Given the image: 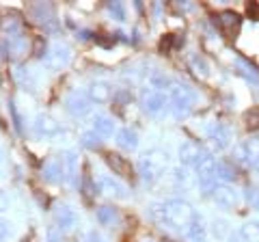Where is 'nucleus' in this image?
<instances>
[{"instance_id": "f257e3e1", "label": "nucleus", "mask_w": 259, "mask_h": 242, "mask_svg": "<svg viewBox=\"0 0 259 242\" xmlns=\"http://www.w3.org/2000/svg\"><path fill=\"white\" fill-rule=\"evenodd\" d=\"M194 219H197V214H194L192 206L182 199H171L162 206V221H164L168 227L186 231V227H188Z\"/></svg>"}, {"instance_id": "f03ea898", "label": "nucleus", "mask_w": 259, "mask_h": 242, "mask_svg": "<svg viewBox=\"0 0 259 242\" xmlns=\"http://www.w3.org/2000/svg\"><path fill=\"white\" fill-rule=\"evenodd\" d=\"M164 167H166V154L160 149L145 151L139 160V171L143 175V180H147V182L158 180L162 175V171H164Z\"/></svg>"}, {"instance_id": "7ed1b4c3", "label": "nucleus", "mask_w": 259, "mask_h": 242, "mask_svg": "<svg viewBox=\"0 0 259 242\" xmlns=\"http://www.w3.org/2000/svg\"><path fill=\"white\" fill-rule=\"evenodd\" d=\"M168 102H171L175 115H177V117H184V115H188L190 108H192L194 93H192L186 85L173 83V85H171V91H168Z\"/></svg>"}, {"instance_id": "20e7f679", "label": "nucleus", "mask_w": 259, "mask_h": 242, "mask_svg": "<svg viewBox=\"0 0 259 242\" xmlns=\"http://www.w3.org/2000/svg\"><path fill=\"white\" fill-rule=\"evenodd\" d=\"M166 95L164 91H160V89L156 87H145L143 91H141V106L145 112H149V115H160L162 110H164L166 106Z\"/></svg>"}, {"instance_id": "39448f33", "label": "nucleus", "mask_w": 259, "mask_h": 242, "mask_svg": "<svg viewBox=\"0 0 259 242\" xmlns=\"http://www.w3.org/2000/svg\"><path fill=\"white\" fill-rule=\"evenodd\" d=\"M194 171H197V177L201 182V186L207 188V190H214L216 188V163L212 156H203L194 165Z\"/></svg>"}, {"instance_id": "423d86ee", "label": "nucleus", "mask_w": 259, "mask_h": 242, "mask_svg": "<svg viewBox=\"0 0 259 242\" xmlns=\"http://www.w3.org/2000/svg\"><path fill=\"white\" fill-rule=\"evenodd\" d=\"M69 59H71V50L65 44H61V42L52 44L50 48H48L46 56H44L46 65L50 69H63L69 63Z\"/></svg>"}, {"instance_id": "0eeeda50", "label": "nucleus", "mask_w": 259, "mask_h": 242, "mask_svg": "<svg viewBox=\"0 0 259 242\" xmlns=\"http://www.w3.org/2000/svg\"><path fill=\"white\" fill-rule=\"evenodd\" d=\"M233 154H236V160H240V163H244L253 169H259V141L250 139V141L240 143L238 147L233 149Z\"/></svg>"}, {"instance_id": "6e6552de", "label": "nucleus", "mask_w": 259, "mask_h": 242, "mask_svg": "<svg viewBox=\"0 0 259 242\" xmlns=\"http://www.w3.org/2000/svg\"><path fill=\"white\" fill-rule=\"evenodd\" d=\"M30 13H32V18L37 20V24H41L46 30H52V33L54 30H59V24H56V15H54L52 5L37 3V5L30 7Z\"/></svg>"}, {"instance_id": "1a4fd4ad", "label": "nucleus", "mask_w": 259, "mask_h": 242, "mask_svg": "<svg viewBox=\"0 0 259 242\" xmlns=\"http://www.w3.org/2000/svg\"><path fill=\"white\" fill-rule=\"evenodd\" d=\"M65 106H67V110L71 112V115L82 117L91 110V98L82 91H71L67 95V100H65Z\"/></svg>"}, {"instance_id": "9d476101", "label": "nucleus", "mask_w": 259, "mask_h": 242, "mask_svg": "<svg viewBox=\"0 0 259 242\" xmlns=\"http://www.w3.org/2000/svg\"><path fill=\"white\" fill-rule=\"evenodd\" d=\"M216 24H218V28H221L227 37H233L238 33L242 20H240V15L236 11H221L216 15Z\"/></svg>"}, {"instance_id": "9b49d317", "label": "nucleus", "mask_w": 259, "mask_h": 242, "mask_svg": "<svg viewBox=\"0 0 259 242\" xmlns=\"http://www.w3.org/2000/svg\"><path fill=\"white\" fill-rule=\"evenodd\" d=\"M212 197L216 201V206H221V208H233L238 204V192L231 186H227V184H218L212 190Z\"/></svg>"}, {"instance_id": "f8f14e48", "label": "nucleus", "mask_w": 259, "mask_h": 242, "mask_svg": "<svg viewBox=\"0 0 259 242\" xmlns=\"http://www.w3.org/2000/svg\"><path fill=\"white\" fill-rule=\"evenodd\" d=\"M203 156H205V151L201 149L194 141L182 143V147H180V160H182V165H197Z\"/></svg>"}, {"instance_id": "ddd939ff", "label": "nucleus", "mask_w": 259, "mask_h": 242, "mask_svg": "<svg viewBox=\"0 0 259 242\" xmlns=\"http://www.w3.org/2000/svg\"><path fill=\"white\" fill-rule=\"evenodd\" d=\"M207 136L218 149H225L227 145H229V130H227L221 121H212V124L207 126Z\"/></svg>"}, {"instance_id": "4468645a", "label": "nucleus", "mask_w": 259, "mask_h": 242, "mask_svg": "<svg viewBox=\"0 0 259 242\" xmlns=\"http://www.w3.org/2000/svg\"><path fill=\"white\" fill-rule=\"evenodd\" d=\"M54 219H56L59 229H71V227H76V223H78V216L69 206H59L56 208L54 210Z\"/></svg>"}, {"instance_id": "2eb2a0df", "label": "nucleus", "mask_w": 259, "mask_h": 242, "mask_svg": "<svg viewBox=\"0 0 259 242\" xmlns=\"http://www.w3.org/2000/svg\"><path fill=\"white\" fill-rule=\"evenodd\" d=\"M97 186L104 195H110V197H117V199H123L125 197V188L121 186L117 180H112L110 175H100V180H97Z\"/></svg>"}, {"instance_id": "dca6fc26", "label": "nucleus", "mask_w": 259, "mask_h": 242, "mask_svg": "<svg viewBox=\"0 0 259 242\" xmlns=\"http://www.w3.org/2000/svg\"><path fill=\"white\" fill-rule=\"evenodd\" d=\"M61 130V126L56 124V119L52 117H48V115H39L37 121H35V134L37 136H54V134H59Z\"/></svg>"}, {"instance_id": "f3484780", "label": "nucleus", "mask_w": 259, "mask_h": 242, "mask_svg": "<svg viewBox=\"0 0 259 242\" xmlns=\"http://www.w3.org/2000/svg\"><path fill=\"white\" fill-rule=\"evenodd\" d=\"M106 165L112 169V173H117L121 177H130L132 175V165L127 163V160L123 156H119V154H106Z\"/></svg>"}, {"instance_id": "a211bd4d", "label": "nucleus", "mask_w": 259, "mask_h": 242, "mask_svg": "<svg viewBox=\"0 0 259 242\" xmlns=\"http://www.w3.org/2000/svg\"><path fill=\"white\" fill-rule=\"evenodd\" d=\"M184 238L188 240V242H205L207 231H205V225H203V221H201L199 216L188 225V227H186Z\"/></svg>"}, {"instance_id": "6ab92c4d", "label": "nucleus", "mask_w": 259, "mask_h": 242, "mask_svg": "<svg viewBox=\"0 0 259 242\" xmlns=\"http://www.w3.org/2000/svg\"><path fill=\"white\" fill-rule=\"evenodd\" d=\"M44 177L46 182H63V160L61 158H52L48 160V163L44 165Z\"/></svg>"}, {"instance_id": "aec40b11", "label": "nucleus", "mask_w": 259, "mask_h": 242, "mask_svg": "<svg viewBox=\"0 0 259 242\" xmlns=\"http://www.w3.org/2000/svg\"><path fill=\"white\" fill-rule=\"evenodd\" d=\"M63 180L65 182H74L78 173V156L76 151H67L63 158Z\"/></svg>"}, {"instance_id": "412c9836", "label": "nucleus", "mask_w": 259, "mask_h": 242, "mask_svg": "<svg viewBox=\"0 0 259 242\" xmlns=\"http://www.w3.org/2000/svg\"><path fill=\"white\" fill-rule=\"evenodd\" d=\"M20 30H22V22L18 20V15H7V18L0 20V33L7 35L9 39L20 37Z\"/></svg>"}, {"instance_id": "4be33fe9", "label": "nucleus", "mask_w": 259, "mask_h": 242, "mask_svg": "<svg viewBox=\"0 0 259 242\" xmlns=\"http://www.w3.org/2000/svg\"><path fill=\"white\" fill-rule=\"evenodd\" d=\"M93 132L100 136V139H108L115 132V124H112V119L104 117V115H97L93 119Z\"/></svg>"}, {"instance_id": "5701e85b", "label": "nucleus", "mask_w": 259, "mask_h": 242, "mask_svg": "<svg viewBox=\"0 0 259 242\" xmlns=\"http://www.w3.org/2000/svg\"><path fill=\"white\" fill-rule=\"evenodd\" d=\"M117 143H119V147L132 151V149L139 147V136H136V132L132 128H123V130L117 134Z\"/></svg>"}, {"instance_id": "b1692460", "label": "nucleus", "mask_w": 259, "mask_h": 242, "mask_svg": "<svg viewBox=\"0 0 259 242\" xmlns=\"http://www.w3.org/2000/svg\"><path fill=\"white\" fill-rule=\"evenodd\" d=\"M238 236L242 238V242H259V221H248L240 227Z\"/></svg>"}, {"instance_id": "393cba45", "label": "nucleus", "mask_w": 259, "mask_h": 242, "mask_svg": "<svg viewBox=\"0 0 259 242\" xmlns=\"http://www.w3.org/2000/svg\"><path fill=\"white\" fill-rule=\"evenodd\" d=\"M89 95H91V100L97 102V104H104L110 100V87L104 85V83H93L91 85V91H89Z\"/></svg>"}, {"instance_id": "a878e982", "label": "nucleus", "mask_w": 259, "mask_h": 242, "mask_svg": "<svg viewBox=\"0 0 259 242\" xmlns=\"http://www.w3.org/2000/svg\"><path fill=\"white\" fill-rule=\"evenodd\" d=\"M26 50H28V42L22 35L9 39V44H7V54H11V56H24Z\"/></svg>"}, {"instance_id": "bb28decb", "label": "nucleus", "mask_w": 259, "mask_h": 242, "mask_svg": "<svg viewBox=\"0 0 259 242\" xmlns=\"http://www.w3.org/2000/svg\"><path fill=\"white\" fill-rule=\"evenodd\" d=\"M97 221H100L102 225H112V223L119 221V214H117L115 208L102 206V208H97Z\"/></svg>"}, {"instance_id": "cd10ccee", "label": "nucleus", "mask_w": 259, "mask_h": 242, "mask_svg": "<svg viewBox=\"0 0 259 242\" xmlns=\"http://www.w3.org/2000/svg\"><path fill=\"white\" fill-rule=\"evenodd\" d=\"M238 71H240V74L244 76L246 80H250L253 85H259V71H257L253 65H248L244 59H238Z\"/></svg>"}, {"instance_id": "c85d7f7f", "label": "nucleus", "mask_w": 259, "mask_h": 242, "mask_svg": "<svg viewBox=\"0 0 259 242\" xmlns=\"http://www.w3.org/2000/svg\"><path fill=\"white\" fill-rule=\"evenodd\" d=\"M190 69L194 71V76H201V78H207L209 76V67H207V63L201 59L199 54H194L192 59H190Z\"/></svg>"}, {"instance_id": "c756f323", "label": "nucleus", "mask_w": 259, "mask_h": 242, "mask_svg": "<svg viewBox=\"0 0 259 242\" xmlns=\"http://www.w3.org/2000/svg\"><path fill=\"white\" fill-rule=\"evenodd\" d=\"M244 121H246V128H248V130H255V128H259V106L250 108V110L246 112Z\"/></svg>"}, {"instance_id": "7c9ffc66", "label": "nucleus", "mask_w": 259, "mask_h": 242, "mask_svg": "<svg viewBox=\"0 0 259 242\" xmlns=\"http://www.w3.org/2000/svg\"><path fill=\"white\" fill-rule=\"evenodd\" d=\"M175 44H180V42L175 39V35H164V37H162V42H160V52L171 54V50H173Z\"/></svg>"}, {"instance_id": "2f4dec72", "label": "nucleus", "mask_w": 259, "mask_h": 242, "mask_svg": "<svg viewBox=\"0 0 259 242\" xmlns=\"http://www.w3.org/2000/svg\"><path fill=\"white\" fill-rule=\"evenodd\" d=\"M106 9H108V13L115 20H123L125 18V11H123V5H121V3H108Z\"/></svg>"}, {"instance_id": "473e14b6", "label": "nucleus", "mask_w": 259, "mask_h": 242, "mask_svg": "<svg viewBox=\"0 0 259 242\" xmlns=\"http://www.w3.org/2000/svg\"><path fill=\"white\" fill-rule=\"evenodd\" d=\"M82 143L87 145V147H95V149H97V147H100V145H102L100 136H97L93 130H91V132H84V134H82Z\"/></svg>"}, {"instance_id": "72a5a7b5", "label": "nucleus", "mask_w": 259, "mask_h": 242, "mask_svg": "<svg viewBox=\"0 0 259 242\" xmlns=\"http://www.w3.org/2000/svg\"><path fill=\"white\" fill-rule=\"evenodd\" d=\"M216 177H221V180H231L233 177V171L227 165H221L216 163Z\"/></svg>"}, {"instance_id": "f704fd0d", "label": "nucleus", "mask_w": 259, "mask_h": 242, "mask_svg": "<svg viewBox=\"0 0 259 242\" xmlns=\"http://www.w3.org/2000/svg\"><path fill=\"white\" fill-rule=\"evenodd\" d=\"M9 108H11V115H13L15 130H18V132H22V119H20V115H18V108H15V102H13V100H11V104H9Z\"/></svg>"}, {"instance_id": "c9c22d12", "label": "nucleus", "mask_w": 259, "mask_h": 242, "mask_svg": "<svg viewBox=\"0 0 259 242\" xmlns=\"http://www.w3.org/2000/svg\"><path fill=\"white\" fill-rule=\"evenodd\" d=\"M246 199H248V204H250V206L259 210V190H255V188H248V192H246Z\"/></svg>"}, {"instance_id": "e433bc0d", "label": "nucleus", "mask_w": 259, "mask_h": 242, "mask_svg": "<svg viewBox=\"0 0 259 242\" xmlns=\"http://www.w3.org/2000/svg\"><path fill=\"white\" fill-rule=\"evenodd\" d=\"M48 242H63V236H61L59 227H50V229H48Z\"/></svg>"}, {"instance_id": "4c0bfd02", "label": "nucleus", "mask_w": 259, "mask_h": 242, "mask_svg": "<svg viewBox=\"0 0 259 242\" xmlns=\"http://www.w3.org/2000/svg\"><path fill=\"white\" fill-rule=\"evenodd\" d=\"M9 227H11V225H9V223H7V221H3V219H0V240H5L7 236H9Z\"/></svg>"}, {"instance_id": "58836bf2", "label": "nucleus", "mask_w": 259, "mask_h": 242, "mask_svg": "<svg viewBox=\"0 0 259 242\" xmlns=\"http://www.w3.org/2000/svg\"><path fill=\"white\" fill-rule=\"evenodd\" d=\"M246 11H248V15H253V18L259 20V5H257V3H250V5L246 7Z\"/></svg>"}, {"instance_id": "ea45409f", "label": "nucleus", "mask_w": 259, "mask_h": 242, "mask_svg": "<svg viewBox=\"0 0 259 242\" xmlns=\"http://www.w3.org/2000/svg\"><path fill=\"white\" fill-rule=\"evenodd\" d=\"M89 240H91V242H106V238H104L100 231H95V229L89 233Z\"/></svg>"}, {"instance_id": "a19ab883", "label": "nucleus", "mask_w": 259, "mask_h": 242, "mask_svg": "<svg viewBox=\"0 0 259 242\" xmlns=\"http://www.w3.org/2000/svg\"><path fill=\"white\" fill-rule=\"evenodd\" d=\"M9 208V199H7V195L3 190H0V212H3V210H7Z\"/></svg>"}, {"instance_id": "79ce46f5", "label": "nucleus", "mask_w": 259, "mask_h": 242, "mask_svg": "<svg viewBox=\"0 0 259 242\" xmlns=\"http://www.w3.org/2000/svg\"><path fill=\"white\" fill-rule=\"evenodd\" d=\"M229 242H242V238H240V236H231Z\"/></svg>"}, {"instance_id": "37998d69", "label": "nucleus", "mask_w": 259, "mask_h": 242, "mask_svg": "<svg viewBox=\"0 0 259 242\" xmlns=\"http://www.w3.org/2000/svg\"><path fill=\"white\" fill-rule=\"evenodd\" d=\"M0 167H3V151H0Z\"/></svg>"}]
</instances>
